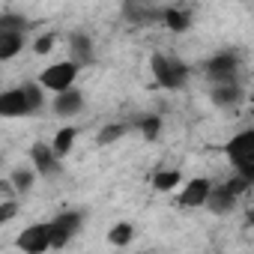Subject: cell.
I'll use <instances>...</instances> for the list:
<instances>
[{
  "mask_svg": "<svg viewBox=\"0 0 254 254\" xmlns=\"http://www.w3.org/2000/svg\"><path fill=\"white\" fill-rule=\"evenodd\" d=\"M227 156L233 159V165L239 168L242 180H254V132H242L227 144Z\"/></svg>",
  "mask_w": 254,
  "mask_h": 254,
  "instance_id": "1",
  "label": "cell"
},
{
  "mask_svg": "<svg viewBox=\"0 0 254 254\" xmlns=\"http://www.w3.org/2000/svg\"><path fill=\"white\" fill-rule=\"evenodd\" d=\"M186 72H189V69H186L180 60H168V57H162V54L153 57V75H156V81H159L162 87H168V90L183 87V84H186Z\"/></svg>",
  "mask_w": 254,
  "mask_h": 254,
  "instance_id": "2",
  "label": "cell"
},
{
  "mask_svg": "<svg viewBox=\"0 0 254 254\" xmlns=\"http://www.w3.org/2000/svg\"><path fill=\"white\" fill-rule=\"evenodd\" d=\"M81 227V212H63V215H57L51 224H48V239H51V248H63L72 236H75V230Z\"/></svg>",
  "mask_w": 254,
  "mask_h": 254,
  "instance_id": "3",
  "label": "cell"
},
{
  "mask_svg": "<svg viewBox=\"0 0 254 254\" xmlns=\"http://www.w3.org/2000/svg\"><path fill=\"white\" fill-rule=\"evenodd\" d=\"M75 75H78V66L75 63H54V66H48L45 72H42V87H48V90H54V93H66L69 87H72V81H75Z\"/></svg>",
  "mask_w": 254,
  "mask_h": 254,
  "instance_id": "4",
  "label": "cell"
},
{
  "mask_svg": "<svg viewBox=\"0 0 254 254\" xmlns=\"http://www.w3.org/2000/svg\"><path fill=\"white\" fill-rule=\"evenodd\" d=\"M18 248L24 254H45L51 248V239H48V224H33L27 227L21 236H18Z\"/></svg>",
  "mask_w": 254,
  "mask_h": 254,
  "instance_id": "5",
  "label": "cell"
},
{
  "mask_svg": "<svg viewBox=\"0 0 254 254\" xmlns=\"http://www.w3.org/2000/svg\"><path fill=\"white\" fill-rule=\"evenodd\" d=\"M206 75H209L212 81L233 84V75H236V57H233V54H215V57L206 63Z\"/></svg>",
  "mask_w": 254,
  "mask_h": 254,
  "instance_id": "6",
  "label": "cell"
},
{
  "mask_svg": "<svg viewBox=\"0 0 254 254\" xmlns=\"http://www.w3.org/2000/svg\"><path fill=\"white\" fill-rule=\"evenodd\" d=\"M24 114H30V108H27V99L21 90L0 93V117H24Z\"/></svg>",
  "mask_w": 254,
  "mask_h": 254,
  "instance_id": "7",
  "label": "cell"
},
{
  "mask_svg": "<svg viewBox=\"0 0 254 254\" xmlns=\"http://www.w3.org/2000/svg\"><path fill=\"white\" fill-rule=\"evenodd\" d=\"M209 180H191L186 189H183V194H180V203L183 206H203L206 203V194H209Z\"/></svg>",
  "mask_w": 254,
  "mask_h": 254,
  "instance_id": "8",
  "label": "cell"
},
{
  "mask_svg": "<svg viewBox=\"0 0 254 254\" xmlns=\"http://www.w3.org/2000/svg\"><path fill=\"white\" fill-rule=\"evenodd\" d=\"M30 156H33V165L39 168V174H57V156L51 153V147L36 144V147L30 150Z\"/></svg>",
  "mask_w": 254,
  "mask_h": 254,
  "instance_id": "9",
  "label": "cell"
},
{
  "mask_svg": "<svg viewBox=\"0 0 254 254\" xmlns=\"http://www.w3.org/2000/svg\"><path fill=\"white\" fill-rule=\"evenodd\" d=\"M81 105H84V99H81V93H78V90H66V93H60V96L54 99V111H57V114H63V117H69V114L81 111Z\"/></svg>",
  "mask_w": 254,
  "mask_h": 254,
  "instance_id": "10",
  "label": "cell"
},
{
  "mask_svg": "<svg viewBox=\"0 0 254 254\" xmlns=\"http://www.w3.org/2000/svg\"><path fill=\"white\" fill-rule=\"evenodd\" d=\"M72 54H75L78 63H90L93 60V42H90L87 33H75L72 36Z\"/></svg>",
  "mask_w": 254,
  "mask_h": 254,
  "instance_id": "11",
  "label": "cell"
},
{
  "mask_svg": "<svg viewBox=\"0 0 254 254\" xmlns=\"http://www.w3.org/2000/svg\"><path fill=\"white\" fill-rule=\"evenodd\" d=\"M233 200H236V197H230L224 186H221V189H209V194H206V203H209L215 212H227V209L233 206Z\"/></svg>",
  "mask_w": 254,
  "mask_h": 254,
  "instance_id": "12",
  "label": "cell"
},
{
  "mask_svg": "<svg viewBox=\"0 0 254 254\" xmlns=\"http://www.w3.org/2000/svg\"><path fill=\"white\" fill-rule=\"evenodd\" d=\"M21 51V33H0V60H9Z\"/></svg>",
  "mask_w": 254,
  "mask_h": 254,
  "instance_id": "13",
  "label": "cell"
},
{
  "mask_svg": "<svg viewBox=\"0 0 254 254\" xmlns=\"http://www.w3.org/2000/svg\"><path fill=\"white\" fill-rule=\"evenodd\" d=\"M212 102H215V105H236V102H239V87H236V84H221V87H215Z\"/></svg>",
  "mask_w": 254,
  "mask_h": 254,
  "instance_id": "14",
  "label": "cell"
},
{
  "mask_svg": "<svg viewBox=\"0 0 254 254\" xmlns=\"http://www.w3.org/2000/svg\"><path fill=\"white\" fill-rule=\"evenodd\" d=\"M72 141H75V129H60V132L54 135L51 153H54V156H66V153L72 150Z\"/></svg>",
  "mask_w": 254,
  "mask_h": 254,
  "instance_id": "15",
  "label": "cell"
},
{
  "mask_svg": "<svg viewBox=\"0 0 254 254\" xmlns=\"http://www.w3.org/2000/svg\"><path fill=\"white\" fill-rule=\"evenodd\" d=\"M24 27H30L24 15H12V12L0 15V33H21Z\"/></svg>",
  "mask_w": 254,
  "mask_h": 254,
  "instance_id": "16",
  "label": "cell"
},
{
  "mask_svg": "<svg viewBox=\"0 0 254 254\" xmlns=\"http://www.w3.org/2000/svg\"><path fill=\"white\" fill-rule=\"evenodd\" d=\"M162 18H165V24L171 27V30H186L189 27V12H180V9H165L162 12Z\"/></svg>",
  "mask_w": 254,
  "mask_h": 254,
  "instance_id": "17",
  "label": "cell"
},
{
  "mask_svg": "<svg viewBox=\"0 0 254 254\" xmlns=\"http://www.w3.org/2000/svg\"><path fill=\"white\" fill-rule=\"evenodd\" d=\"M132 224H117V227H111V233H108V239H111V245H129V239H132Z\"/></svg>",
  "mask_w": 254,
  "mask_h": 254,
  "instance_id": "18",
  "label": "cell"
},
{
  "mask_svg": "<svg viewBox=\"0 0 254 254\" xmlns=\"http://www.w3.org/2000/svg\"><path fill=\"white\" fill-rule=\"evenodd\" d=\"M141 132H144L147 141H156L159 132H162V120H159V117H144V120H141Z\"/></svg>",
  "mask_w": 254,
  "mask_h": 254,
  "instance_id": "19",
  "label": "cell"
},
{
  "mask_svg": "<svg viewBox=\"0 0 254 254\" xmlns=\"http://www.w3.org/2000/svg\"><path fill=\"white\" fill-rule=\"evenodd\" d=\"M21 93H24V99H27V108H30V114L42 108V96H39V87H36V84H27V87H21Z\"/></svg>",
  "mask_w": 254,
  "mask_h": 254,
  "instance_id": "20",
  "label": "cell"
},
{
  "mask_svg": "<svg viewBox=\"0 0 254 254\" xmlns=\"http://www.w3.org/2000/svg\"><path fill=\"white\" fill-rule=\"evenodd\" d=\"M177 183H180V171H165V174L156 177V189L159 191H171Z\"/></svg>",
  "mask_w": 254,
  "mask_h": 254,
  "instance_id": "21",
  "label": "cell"
},
{
  "mask_svg": "<svg viewBox=\"0 0 254 254\" xmlns=\"http://www.w3.org/2000/svg\"><path fill=\"white\" fill-rule=\"evenodd\" d=\"M123 135H126V126H105L99 132V144H111V141H117Z\"/></svg>",
  "mask_w": 254,
  "mask_h": 254,
  "instance_id": "22",
  "label": "cell"
},
{
  "mask_svg": "<svg viewBox=\"0 0 254 254\" xmlns=\"http://www.w3.org/2000/svg\"><path fill=\"white\" fill-rule=\"evenodd\" d=\"M30 183H33V174H30V171H18V174L12 177V189H15V191H27Z\"/></svg>",
  "mask_w": 254,
  "mask_h": 254,
  "instance_id": "23",
  "label": "cell"
},
{
  "mask_svg": "<svg viewBox=\"0 0 254 254\" xmlns=\"http://www.w3.org/2000/svg\"><path fill=\"white\" fill-rule=\"evenodd\" d=\"M224 189H227V194H230V197H236V194H242V191L248 189V180H242V177H236V180H230V183H227Z\"/></svg>",
  "mask_w": 254,
  "mask_h": 254,
  "instance_id": "24",
  "label": "cell"
},
{
  "mask_svg": "<svg viewBox=\"0 0 254 254\" xmlns=\"http://www.w3.org/2000/svg\"><path fill=\"white\" fill-rule=\"evenodd\" d=\"M51 48H54V33H45L36 39V54H48Z\"/></svg>",
  "mask_w": 254,
  "mask_h": 254,
  "instance_id": "25",
  "label": "cell"
},
{
  "mask_svg": "<svg viewBox=\"0 0 254 254\" xmlns=\"http://www.w3.org/2000/svg\"><path fill=\"white\" fill-rule=\"evenodd\" d=\"M15 212H18V206H15L12 200H6V203H0V224H6V221H9V218L15 215Z\"/></svg>",
  "mask_w": 254,
  "mask_h": 254,
  "instance_id": "26",
  "label": "cell"
},
{
  "mask_svg": "<svg viewBox=\"0 0 254 254\" xmlns=\"http://www.w3.org/2000/svg\"><path fill=\"white\" fill-rule=\"evenodd\" d=\"M12 191V183H0V197H6Z\"/></svg>",
  "mask_w": 254,
  "mask_h": 254,
  "instance_id": "27",
  "label": "cell"
}]
</instances>
